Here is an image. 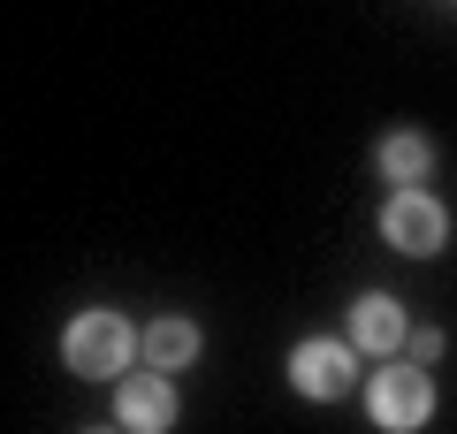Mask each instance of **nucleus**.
I'll use <instances>...</instances> for the list:
<instances>
[{"label": "nucleus", "mask_w": 457, "mask_h": 434, "mask_svg": "<svg viewBox=\"0 0 457 434\" xmlns=\"http://www.w3.org/2000/svg\"><path fill=\"white\" fill-rule=\"evenodd\" d=\"M404 336H411V321L389 289H366L351 305V351H404Z\"/></svg>", "instance_id": "obj_6"}, {"label": "nucleus", "mask_w": 457, "mask_h": 434, "mask_svg": "<svg viewBox=\"0 0 457 434\" xmlns=\"http://www.w3.org/2000/svg\"><path fill=\"white\" fill-rule=\"evenodd\" d=\"M374 419L389 434H411L435 419V381H427L420 366H381L374 373Z\"/></svg>", "instance_id": "obj_3"}, {"label": "nucleus", "mask_w": 457, "mask_h": 434, "mask_svg": "<svg viewBox=\"0 0 457 434\" xmlns=\"http://www.w3.org/2000/svg\"><path fill=\"white\" fill-rule=\"evenodd\" d=\"M137 351H145V366L176 373V366H191V358H198V328H191V321H176V313H168V321H153L145 336H137Z\"/></svg>", "instance_id": "obj_7"}, {"label": "nucleus", "mask_w": 457, "mask_h": 434, "mask_svg": "<svg viewBox=\"0 0 457 434\" xmlns=\"http://www.w3.org/2000/svg\"><path fill=\"white\" fill-rule=\"evenodd\" d=\"M359 381V358H351V343H328V336H312V343H297L290 351V388H305V396H343V388Z\"/></svg>", "instance_id": "obj_4"}, {"label": "nucleus", "mask_w": 457, "mask_h": 434, "mask_svg": "<svg viewBox=\"0 0 457 434\" xmlns=\"http://www.w3.org/2000/svg\"><path fill=\"white\" fill-rule=\"evenodd\" d=\"M427 168H435V145H427L420 129H389V138H381V176L389 183H420Z\"/></svg>", "instance_id": "obj_8"}, {"label": "nucleus", "mask_w": 457, "mask_h": 434, "mask_svg": "<svg viewBox=\"0 0 457 434\" xmlns=\"http://www.w3.org/2000/svg\"><path fill=\"white\" fill-rule=\"evenodd\" d=\"M62 358H69V373H84V381H114V373L137 358V336H130L122 313L92 305V313H77V321L62 328Z\"/></svg>", "instance_id": "obj_1"}, {"label": "nucleus", "mask_w": 457, "mask_h": 434, "mask_svg": "<svg viewBox=\"0 0 457 434\" xmlns=\"http://www.w3.org/2000/svg\"><path fill=\"white\" fill-rule=\"evenodd\" d=\"M114 419L130 434H161V427H176V388H168V373L153 366V373H130V381L114 388Z\"/></svg>", "instance_id": "obj_5"}, {"label": "nucleus", "mask_w": 457, "mask_h": 434, "mask_svg": "<svg viewBox=\"0 0 457 434\" xmlns=\"http://www.w3.org/2000/svg\"><path fill=\"white\" fill-rule=\"evenodd\" d=\"M381 237L396 244V252H411V259H427V252H442V237H450V221H442V206L420 191V183H396V198L381 206Z\"/></svg>", "instance_id": "obj_2"}]
</instances>
